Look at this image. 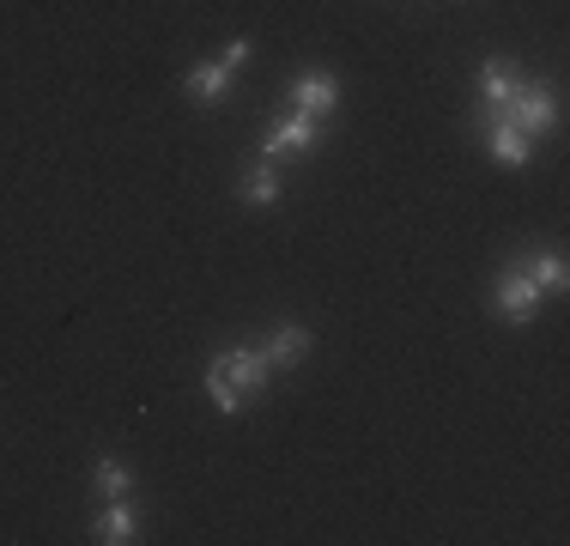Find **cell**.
Instances as JSON below:
<instances>
[{
  "instance_id": "8fae6325",
  "label": "cell",
  "mask_w": 570,
  "mask_h": 546,
  "mask_svg": "<svg viewBox=\"0 0 570 546\" xmlns=\"http://www.w3.org/2000/svg\"><path fill=\"white\" fill-rule=\"evenodd\" d=\"M309 352V328H274V334H267V347H262V359L274 364V371H285V364H297Z\"/></svg>"
},
{
  "instance_id": "7c38bea8",
  "label": "cell",
  "mask_w": 570,
  "mask_h": 546,
  "mask_svg": "<svg viewBox=\"0 0 570 546\" xmlns=\"http://www.w3.org/2000/svg\"><path fill=\"white\" fill-rule=\"evenodd\" d=\"M91 486L104 491V498H128V486H134V468L121 456H98L91 461Z\"/></svg>"
},
{
  "instance_id": "3957f363",
  "label": "cell",
  "mask_w": 570,
  "mask_h": 546,
  "mask_svg": "<svg viewBox=\"0 0 570 546\" xmlns=\"http://www.w3.org/2000/svg\"><path fill=\"white\" fill-rule=\"evenodd\" d=\"M316 140H322V116H309V109H292V116H279L274 128H267V140H262V158L316 153Z\"/></svg>"
},
{
  "instance_id": "5bb4252c",
  "label": "cell",
  "mask_w": 570,
  "mask_h": 546,
  "mask_svg": "<svg viewBox=\"0 0 570 546\" xmlns=\"http://www.w3.org/2000/svg\"><path fill=\"white\" fill-rule=\"evenodd\" d=\"M207 394H213V407H219V413H243V394L230 389V382L213 371V364H207Z\"/></svg>"
},
{
  "instance_id": "52a82bcc",
  "label": "cell",
  "mask_w": 570,
  "mask_h": 546,
  "mask_svg": "<svg viewBox=\"0 0 570 546\" xmlns=\"http://www.w3.org/2000/svg\"><path fill=\"white\" fill-rule=\"evenodd\" d=\"M485 153H492L504 170H522L528 158H534V140H528L515 121H504V116H485Z\"/></svg>"
},
{
  "instance_id": "7a4b0ae2",
  "label": "cell",
  "mask_w": 570,
  "mask_h": 546,
  "mask_svg": "<svg viewBox=\"0 0 570 546\" xmlns=\"http://www.w3.org/2000/svg\"><path fill=\"white\" fill-rule=\"evenodd\" d=\"M498 116H504V121H515V128H522L528 140H534V134H547L552 121H559V98H552L547 86H528V79H522V86L510 91V104L498 109Z\"/></svg>"
},
{
  "instance_id": "9a60e30c",
  "label": "cell",
  "mask_w": 570,
  "mask_h": 546,
  "mask_svg": "<svg viewBox=\"0 0 570 546\" xmlns=\"http://www.w3.org/2000/svg\"><path fill=\"white\" fill-rule=\"evenodd\" d=\"M249 61H255V43H249V37L225 43V67H230V74H237V67H249Z\"/></svg>"
},
{
  "instance_id": "30bf717a",
  "label": "cell",
  "mask_w": 570,
  "mask_h": 546,
  "mask_svg": "<svg viewBox=\"0 0 570 546\" xmlns=\"http://www.w3.org/2000/svg\"><path fill=\"white\" fill-rule=\"evenodd\" d=\"M134 528H140V510H134L128 498H110V510L91 523V540H104V546H121V540H134Z\"/></svg>"
},
{
  "instance_id": "8992f818",
  "label": "cell",
  "mask_w": 570,
  "mask_h": 546,
  "mask_svg": "<svg viewBox=\"0 0 570 546\" xmlns=\"http://www.w3.org/2000/svg\"><path fill=\"white\" fill-rule=\"evenodd\" d=\"M515 86H522V67L504 61V55H498V61H480V74H473V91H480L485 116H498V109L510 104V91H515Z\"/></svg>"
},
{
  "instance_id": "277c9868",
  "label": "cell",
  "mask_w": 570,
  "mask_h": 546,
  "mask_svg": "<svg viewBox=\"0 0 570 546\" xmlns=\"http://www.w3.org/2000/svg\"><path fill=\"white\" fill-rule=\"evenodd\" d=\"M213 371H219L230 389L243 394V401H249L255 389H267V377H274V364L262 359V347H230V352H219V359H213Z\"/></svg>"
},
{
  "instance_id": "6da1fadb",
  "label": "cell",
  "mask_w": 570,
  "mask_h": 546,
  "mask_svg": "<svg viewBox=\"0 0 570 546\" xmlns=\"http://www.w3.org/2000/svg\"><path fill=\"white\" fill-rule=\"evenodd\" d=\"M540 298H547V285L534 280V267H528V262H510L504 273H498L492 304H498V316H504L510 328L534 322V316H540Z\"/></svg>"
},
{
  "instance_id": "ba28073f",
  "label": "cell",
  "mask_w": 570,
  "mask_h": 546,
  "mask_svg": "<svg viewBox=\"0 0 570 546\" xmlns=\"http://www.w3.org/2000/svg\"><path fill=\"white\" fill-rule=\"evenodd\" d=\"M230 79H237V74H230L225 61H195V67L183 74V91H188L200 109H219V104L230 98Z\"/></svg>"
},
{
  "instance_id": "4fadbf2b",
  "label": "cell",
  "mask_w": 570,
  "mask_h": 546,
  "mask_svg": "<svg viewBox=\"0 0 570 546\" xmlns=\"http://www.w3.org/2000/svg\"><path fill=\"white\" fill-rule=\"evenodd\" d=\"M528 267H534V280L547 285V292H564L570 267H564V255H559V250H552V255H534V262H528Z\"/></svg>"
},
{
  "instance_id": "9c48e42d",
  "label": "cell",
  "mask_w": 570,
  "mask_h": 546,
  "mask_svg": "<svg viewBox=\"0 0 570 546\" xmlns=\"http://www.w3.org/2000/svg\"><path fill=\"white\" fill-rule=\"evenodd\" d=\"M279 195H285V183H279V158H255L249 170L237 176V201H243V207H274Z\"/></svg>"
},
{
  "instance_id": "5b68a950",
  "label": "cell",
  "mask_w": 570,
  "mask_h": 546,
  "mask_svg": "<svg viewBox=\"0 0 570 546\" xmlns=\"http://www.w3.org/2000/svg\"><path fill=\"white\" fill-rule=\"evenodd\" d=\"M292 109H309V116H334L341 109V79L309 67V74L292 79Z\"/></svg>"
}]
</instances>
